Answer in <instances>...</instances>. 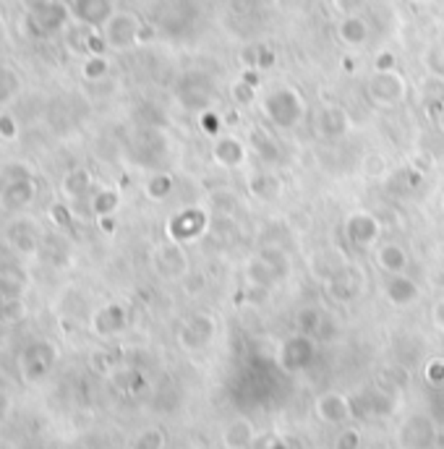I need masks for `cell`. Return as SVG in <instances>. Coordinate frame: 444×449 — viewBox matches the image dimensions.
I'll return each mask as SVG.
<instances>
[{
  "label": "cell",
  "instance_id": "obj_1",
  "mask_svg": "<svg viewBox=\"0 0 444 449\" xmlns=\"http://www.w3.org/2000/svg\"><path fill=\"white\" fill-rule=\"evenodd\" d=\"M264 113L274 126L290 129L304 118V97L293 89H277L264 99Z\"/></svg>",
  "mask_w": 444,
  "mask_h": 449
},
{
  "label": "cell",
  "instance_id": "obj_2",
  "mask_svg": "<svg viewBox=\"0 0 444 449\" xmlns=\"http://www.w3.org/2000/svg\"><path fill=\"white\" fill-rule=\"evenodd\" d=\"M141 26H144V24H141L133 13H126V11L113 13L108 22L102 24L105 44L113 47V50H129L133 44H139Z\"/></svg>",
  "mask_w": 444,
  "mask_h": 449
},
{
  "label": "cell",
  "instance_id": "obj_3",
  "mask_svg": "<svg viewBox=\"0 0 444 449\" xmlns=\"http://www.w3.org/2000/svg\"><path fill=\"white\" fill-rule=\"evenodd\" d=\"M405 76L400 71H374L368 81V97L379 107H397L405 102Z\"/></svg>",
  "mask_w": 444,
  "mask_h": 449
},
{
  "label": "cell",
  "instance_id": "obj_4",
  "mask_svg": "<svg viewBox=\"0 0 444 449\" xmlns=\"http://www.w3.org/2000/svg\"><path fill=\"white\" fill-rule=\"evenodd\" d=\"M8 181L0 186V204L3 209L8 212H19V209H26L29 204L34 202L37 196V183L26 170H8Z\"/></svg>",
  "mask_w": 444,
  "mask_h": 449
},
{
  "label": "cell",
  "instance_id": "obj_5",
  "mask_svg": "<svg viewBox=\"0 0 444 449\" xmlns=\"http://www.w3.org/2000/svg\"><path fill=\"white\" fill-rule=\"evenodd\" d=\"M206 224H209V217H206L204 209H199V206L181 209L167 220V236L175 243H188V240H196L199 236H204Z\"/></svg>",
  "mask_w": 444,
  "mask_h": 449
},
{
  "label": "cell",
  "instance_id": "obj_6",
  "mask_svg": "<svg viewBox=\"0 0 444 449\" xmlns=\"http://www.w3.org/2000/svg\"><path fill=\"white\" fill-rule=\"evenodd\" d=\"M381 236V222L379 217H374L371 212H356L347 217L345 222V238L350 246L356 248H377Z\"/></svg>",
  "mask_w": 444,
  "mask_h": 449
},
{
  "label": "cell",
  "instance_id": "obj_7",
  "mask_svg": "<svg viewBox=\"0 0 444 449\" xmlns=\"http://www.w3.org/2000/svg\"><path fill=\"white\" fill-rule=\"evenodd\" d=\"M154 269L157 275L165 279H183L191 269H188V256H186L183 243H165L154 251Z\"/></svg>",
  "mask_w": 444,
  "mask_h": 449
},
{
  "label": "cell",
  "instance_id": "obj_8",
  "mask_svg": "<svg viewBox=\"0 0 444 449\" xmlns=\"http://www.w3.org/2000/svg\"><path fill=\"white\" fill-rule=\"evenodd\" d=\"M316 418L327 426H343L353 418V402L340 392H324L314 402Z\"/></svg>",
  "mask_w": 444,
  "mask_h": 449
},
{
  "label": "cell",
  "instance_id": "obj_9",
  "mask_svg": "<svg viewBox=\"0 0 444 449\" xmlns=\"http://www.w3.org/2000/svg\"><path fill=\"white\" fill-rule=\"evenodd\" d=\"M314 361V340L309 334H293L280 350V366L285 371H304Z\"/></svg>",
  "mask_w": 444,
  "mask_h": 449
},
{
  "label": "cell",
  "instance_id": "obj_10",
  "mask_svg": "<svg viewBox=\"0 0 444 449\" xmlns=\"http://www.w3.org/2000/svg\"><path fill=\"white\" fill-rule=\"evenodd\" d=\"M215 332H217L215 316H209V313H194L183 324V329H181V345H183L186 350H202V348H206V345L212 343Z\"/></svg>",
  "mask_w": 444,
  "mask_h": 449
},
{
  "label": "cell",
  "instance_id": "obj_11",
  "mask_svg": "<svg viewBox=\"0 0 444 449\" xmlns=\"http://www.w3.org/2000/svg\"><path fill=\"white\" fill-rule=\"evenodd\" d=\"M384 295L390 300L392 306H397V309H405V306H411L416 300L421 298V288L416 285V279H411L405 272L402 275H390L387 282H384Z\"/></svg>",
  "mask_w": 444,
  "mask_h": 449
},
{
  "label": "cell",
  "instance_id": "obj_12",
  "mask_svg": "<svg viewBox=\"0 0 444 449\" xmlns=\"http://www.w3.org/2000/svg\"><path fill=\"white\" fill-rule=\"evenodd\" d=\"M212 162L220 168H240L246 162V147L236 136H217L212 144Z\"/></svg>",
  "mask_w": 444,
  "mask_h": 449
},
{
  "label": "cell",
  "instance_id": "obj_13",
  "mask_svg": "<svg viewBox=\"0 0 444 449\" xmlns=\"http://www.w3.org/2000/svg\"><path fill=\"white\" fill-rule=\"evenodd\" d=\"M402 444L408 449H429V444L434 441V426L429 418L413 416L400 431Z\"/></svg>",
  "mask_w": 444,
  "mask_h": 449
},
{
  "label": "cell",
  "instance_id": "obj_14",
  "mask_svg": "<svg viewBox=\"0 0 444 449\" xmlns=\"http://www.w3.org/2000/svg\"><path fill=\"white\" fill-rule=\"evenodd\" d=\"M71 13L89 26H102L113 16V6H110V0H74Z\"/></svg>",
  "mask_w": 444,
  "mask_h": 449
},
{
  "label": "cell",
  "instance_id": "obj_15",
  "mask_svg": "<svg viewBox=\"0 0 444 449\" xmlns=\"http://www.w3.org/2000/svg\"><path fill=\"white\" fill-rule=\"evenodd\" d=\"M377 267L387 275H402L408 269V254L400 243H381L377 246Z\"/></svg>",
  "mask_w": 444,
  "mask_h": 449
},
{
  "label": "cell",
  "instance_id": "obj_16",
  "mask_svg": "<svg viewBox=\"0 0 444 449\" xmlns=\"http://www.w3.org/2000/svg\"><path fill=\"white\" fill-rule=\"evenodd\" d=\"M337 37H340V42L347 44V47H361V44H366L368 40V24L353 13V16H343L340 24H337Z\"/></svg>",
  "mask_w": 444,
  "mask_h": 449
},
{
  "label": "cell",
  "instance_id": "obj_17",
  "mask_svg": "<svg viewBox=\"0 0 444 449\" xmlns=\"http://www.w3.org/2000/svg\"><path fill=\"white\" fill-rule=\"evenodd\" d=\"M63 191H65V196H68V199H74V202L89 199L92 191H94V186H92V172H89L87 168H76V170H71L63 181Z\"/></svg>",
  "mask_w": 444,
  "mask_h": 449
},
{
  "label": "cell",
  "instance_id": "obj_18",
  "mask_svg": "<svg viewBox=\"0 0 444 449\" xmlns=\"http://www.w3.org/2000/svg\"><path fill=\"white\" fill-rule=\"evenodd\" d=\"M222 441H225L228 449H249L251 441H254V423L246 421V418L230 421L225 434H222Z\"/></svg>",
  "mask_w": 444,
  "mask_h": 449
},
{
  "label": "cell",
  "instance_id": "obj_19",
  "mask_svg": "<svg viewBox=\"0 0 444 449\" xmlns=\"http://www.w3.org/2000/svg\"><path fill=\"white\" fill-rule=\"evenodd\" d=\"M347 123H350V120H347V113L337 105H329L319 113V131H322L324 136H329V139L343 136L347 131Z\"/></svg>",
  "mask_w": 444,
  "mask_h": 449
},
{
  "label": "cell",
  "instance_id": "obj_20",
  "mask_svg": "<svg viewBox=\"0 0 444 449\" xmlns=\"http://www.w3.org/2000/svg\"><path fill=\"white\" fill-rule=\"evenodd\" d=\"M329 293L337 300H353L361 293V279H356V275L347 269H337L329 279Z\"/></svg>",
  "mask_w": 444,
  "mask_h": 449
},
{
  "label": "cell",
  "instance_id": "obj_21",
  "mask_svg": "<svg viewBox=\"0 0 444 449\" xmlns=\"http://www.w3.org/2000/svg\"><path fill=\"white\" fill-rule=\"evenodd\" d=\"M87 204H89V212L94 214V217L115 214L120 206V193L115 188H97V191H92Z\"/></svg>",
  "mask_w": 444,
  "mask_h": 449
},
{
  "label": "cell",
  "instance_id": "obj_22",
  "mask_svg": "<svg viewBox=\"0 0 444 449\" xmlns=\"http://www.w3.org/2000/svg\"><path fill=\"white\" fill-rule=\"evenodd\" d=\"M123 324H126V313L120 306H105L94 316V329L99 334H115L118 329H123Z\"/></svg>",
  "mask_w": 444,
  "mask_h": 449
},
{
  "label": "cell",
  "instance_id": "obj_23",
  "mask_svg": "<svg viewBox=\"0 0 444 449\" xmlns=\"http://www.w3.org/2000/svg\"><path fill=\"white\" fill-rule=\"evenodd\" d=\"M173 175H167V172H154L152 178L147 181V186H144V191H147V196L152 199V202H165L170 193H173Z\"/></svg>",
  "mask_w": 444,
  "mask_h": 449
},
{
  "label": "cell",
  "instance_id": "obj_24",
  "mask_svg": "<svg viewBox=\"0 0 444 449\" xmlns=\"http://www.w3.org/2000/svg\"><path fill=\"white\" fill-rule=\"evenodd\" d=\"M11 243H13L16 251H22V254H32L34 246H37V236H34L32 224H26V222L11 224Z\"/></svg>",
  "mask_w": 444,
  "mask_h": 449
},
{
  "label": "cell",
  "instance_id": "obj_25",
  "mask_svg": "<svg viewBox=\"0 0 444 449\" xmlns=\"http://www.w3.org/2000/svg\"><path fill=\"white\" fill-rule=\"evenodd\" d=\"M379 386L384 389H390V392H400L405 386L411 384V374H408V368H402V366H387L379 376Z\"/></svg>",
  "mask_w": 444,
  "mask_h": 449
},
{
  "label": "cell",
  "instance_id": "obj_26",
  "mask_svg": "<svg viewBox=\"0 0 444 449\" xmlns=\"http://www.w3.org/2000/svg\"><path fill=\"white\" fill-rule=\"evenodd\" d=\"M322 324H324V319H322V313L316 309H304L298 311V316H295V329L301 332V334H309V337H316L319 329H322Z\"/></svg>",
  "mask_w": 444,
  "mask_h": 449
},
{
  "label": "cell",
  "instance_id": "obj_27",
  "mask_svg": "<svg viewBox=\"0 0 444 449\" xmlns=\"http://www.w3.org/2000/svg\"><path fill=\"white\" fill-rule=\"evenodd\" d=\"M249 186H251V193H254V196H259V199H274L277 191H280V188H277L280 183H277V178H272L270 172H259V175H254V178L249 181Z\"/></svg>",
  "mask_w": 444,
  "mask_h": 449
},
{
  "label": "cell",
  "instance_id": "obj_28",
  "mask_svg": "<svg viewBox=\"0 0 444 449\" xmlns=\"http://www.w3.org/2000/svg\"><path fill=\"white\" fill-rule=\"evenodd\" d=\"M199 129H202V133L204 136H209V139H217V136H222V129H225V120H222V115L220 113H215V110H202L199 113Z\"/></svg>",
  "mask_w": 444,
  "mask_h": 449
},
{
  "label": "cell",
  "instance_id": "obj_29",
  "mask_svg": "<svg viewBox=\"0 0 444 449\" xmlns=\"http://www.w3.org/2000/svg\"><path fill=\"white\" fill-rule=\"evenodd\" d=\"M426 105H444V79H429L421 89Z\"/></svg>",
  "mask_w": 444,
  "mask_h": 449
},
{
  "label": "cell",
  "instance_id": "obj_30",
  "mask_svg": "<svg viewBox=\"0 0 444 449\" xmlns=\"http://www.w3.org/2000/svg\"><path fill=\"white\" fill-rule=\"evenodd\" d=\"M209 204H212V209L220 214H233V209L238 206V199H236V193L230 191H215L209 196Z\"/></svg>",
  "mask_w": 444,
  "mask_h": 449
},
{
  "label": "cell",
  "instance_id": "obj_31",
  "mask_svg": "<svg viewBox=\"0 0 444 449\" xmlns=\"http://www.w3.org/2000/svg\"><path fill=\"white\" fill-rule=\"evenodd\" d=\"M19 89V76L13 74L11 68L0 65V102H8Z\"/></svg>",
  "mask_w": 444,
  "mask_h": 449
},
{
  "label": "cell",
  "instance_id": "obj_32",
  "mask_svg": "<svg viewBox=\"0 0 444 449\" xmlns=\"http://www.w3.org/2000/svg\"><path fill=\"white\" fill-rule=\"evenodd\" d=\"M163 447H165V434L160 428H149V431H144L133 441V449H163Z\"/></svg>",
  "mask_w": 444,
  "mask_h": 449
},
{
  "label": "cell",
  "instance_id": "obj_33",
  "mask_svg": "<svg viewBox=\"0 0 444 449\" xmlns=\"http://www.w3.org/2000/svg\"><path fill=\"white\" fill-rule=\"evenodd\" d=\"M108 58L105 55H92L87 63H84V76H87L89 81H97L102 76L108 74Z\"/></svg>",
  "mask_w": 444,
  "mask_h": 449
},
{
  "label": "cell",
  "instance_id": "obj_34",
  "mask_svg": "<svg viewBox=\"0 0 444 449\" xmlns=\"http://www.w3.org/2000/svg\"><path fill=\"white\" fill-rule=\"evenodd\" d=\"M361 170H363V175H368V178H381V175L387 172V160H384L381 154H366Z\"/></svg>",
  "mask_w": 444,
  "mask_h": 449
},
{
  "label": "cell",
  "instance_id": "obj_35",
  "mask_svg": "<svg viewBox=\"0 0 444 449\" xmlns=\"http://www.w3.org/2000/svg\"><path fill=\"white\" fill-rule=\"evenodd\" d=\"M361 447V431L353 426H345L335 439V449H358Z\"/></svg>",
  "mask_w": 444,
  "mask_h": 449
},
{
  "label": "cell",
  "instance_id": "obj_36",
  "mask_svg": "<svg viewBox=\"0 0 444 449\" xmlns=\"http://www.w3.org/2000/svg\"><path fill=\"white\" fill-rule=\"evenodd\" d=\"M423 376H426V382L434 386H442L444 384V358H431L426 368H423Z\"/></svg>",
  "mask_w": 444,
  "mask_h": 449
},
{
  "label": "cell",
  "instance_id": "obj_37",
  "mask_svg": "<svg viewBox=\"0 0 444 449\" xmlns=\"http://www.w3.org/2000/svg\"><path fill=\"white\" fill-rule=\"evenodd\" d=\"M230 95H233V102L240 107H246L254 102V95H256V89L254 86H249L246 81H236L233 84V89H230Z\"/></svg>",
  "mask_w": 444,
  "mask_h": 449
},
{
  "label": "cell",
  "instance_id": "obj_38",
  "mask_svg": "<svg viewBox=\"0 0 444 449\" xmlns=\"http://www.w3.org/2000/svg\"><path fill=\"white\" fill-rule=\"evenodd\" d=\"M374 71H397V55L392 50H381L374 60Z\"/></svg>",
  "mask_w": 444,
  "mask_h": 449
},
{
  "label": "cell",
  "instance_id": "obj_39",
  "mask_svg": "<svg viewBox=\"0 0 444 449\" xmlns=\"http://www.w3.org/2000/svg\"><path fill=\"white\" fill-rule=\"evenodd\" d=\"M368 0H332V6H335L337 13H343V16H353L358 13L363 6H366Z\"/></svg>",
  "mask_w": 444,
  "mask_h": 449
},
{
  "label": "cell",
  "instance_id": "obj_40",
  "mask_svg": "<svg viewBox=\"0 0 444 449\" xmlns=\"http://www.w3.org/2000/svg\"><path fill=\"white\" fill-rule=\"evenodd\" d=\"M183 279H186V293H188V295L202 293V290H204V285H206V277H204V275H199V272H188Z\"/></svg>",
  "mask_w": 444,
  "mask_h": 449
},
{
  "label": "cell",
  "instance_id": "obj_41",
  "mask_svg": "<svg viewBox=\"0 0 444 449\" xmlns=\"http://www.w3.org/2000/svg\"><path fill=\"white\" fill-rule=\"evenodd\" d=\"M16 133H19V129H16V120H13L11 113H0V136L16 139Z\"/></svg>",
  "mask_w": 444,
  "mask_h": 449
},
{
  "label": "cell",
  "instance_id": "obj_42",
  "mask_svg": "<svg viewBox=\"0 0 444 449\" xmlns=\"http://www.w3.org/2000/svg\"><path fill=\"white\" fill-rule=\"evenodd\" d=\"M431 168H434V157L429 152H418V154L413 157V170L416 172L426 175V172H431Z\"/></svg>",
  "mask_w": 444,
  "mask_h": 449
},
{
  "label": "cell",
  "instance_id": "obj_43",
  "mask_svg": "<svg viewBox=\"0 0 444 449\" xmlns=\"http://www.w3.org/2000/svg\"><path fill=\"white\" fill-rule=\"evenodd\" d=\"M431 321H434V327H436V329L444 332V300H436V303H434Z\"/></svg>",
  "mask_w": 444,
  "mask_h": 449
},
{
  "label": "cell",
  "instance_id": "obj_44",
  "mask_svg": "<svg viewBox=\"0 0 444 449\" xmlns=\"http://www.w3.org/2000/svg\"><path fill=\"white\" fill-rule=\"evenodd\" d=\"M97 224L102 233H115V214H105V217H97Z\"/></svg>",
  "mask_w": 444,
  "mask_h": 449
},
{
  "label": "cell",
  "instance_id": "obj_45",
  "mask_svg": "<svg viewBox=\"0 0 444 449\" xmlns=\"http://www.w3.org/2000/svg\"><path fill=\"white\" fill-rule=\"evenodd\" d=\"M22 3H24V8H26V11H29V16H32V13L42 11L44 6H50V3H53V0H22Z\"/></svg>",
  "mask_w": 444,
  "mask_h": 449
},
{
  "label": "cell",
  "instance_id": "obj_46",
  "mask_svg": "<svg viewBox=\"0 0 444 449\" xmlns=\"http://www.w3.org/2000/svg\"><path fill=\"white\" fill-rule=\"evenodd\" d=\"M240 81H246L249 86H254V89H256V86H259V74H256L254 68H246V71H243V76H240Z\"/></svg>",
  "mask_w": 444,
  "mask_h": 449
},
{
  "label": "cell",
  "instance_id": "obj_47",
  "mask_svg": "<svg viewBox=\"0 0 444 449\" xmlns=\"http://www.w3.org/2000/svg\"><path fill=\"white\" fill-rule=\"evenodd\" d=\"M272 65H274V55L267 53V50H261V53H259V65H256V68H272Z\"/></svg>",
  "mask_w": 444,
  "mask_h": 449
},
{
  "label": "cell",
  "instance_id": "obj_48",
  "mask_svg": "<svg viewBox=\"0 0 444 449\" xmlns=\"http://www.w3.org/2000/svg\"><path fill=\"white\" fill-rule=\"evenodd\" d=\"M222 120H225V126H236L240 120V115L238 113H228V115H222Z\"/></svg>",
  "mask_w": 444,
  "mask_h": 449
},
{
  "label": "cell",
  "instance_id": "obj_49",
  "mask_svg": "<svg viewBox=\"0 0 444 449\" xmlns=\"http://www.w3.org/2000/svg\"><path fill=\"white\" fill-rule=\"evenodd\" d=\"M416 3H429V0H416Z\"/></svg>",
  "mask_w": 444,
  "mask_h": 449
},
{
  "label": "cell",
  "instance_id": "obj_50",
  "mask_svg": "<svg viewBox=\"0 0 444 449\" xmlns=\"http://www.w3.org/2000/svg\"><path fill=\"white\" fill-rule=\"evenodd\" d=\"M387 449H400V447H387Z\"/></svg>",
  "mask_w": 444,
  "mask_h": 449
},
{
  "label": "cell",
  "instance_id": "obj_51",
  "mask_svg": "<svg viewBox=\"0 0 444 449\" xmlns=\"http://www.w3.org/2000/svg\"><path fill=\"white\" fill-rule=\"evenodd\" d=\"M442 209H444V202H442Z\"/></svg>",
  "mask_w": 444,
  "mask_h": 449
}]
</instances>
